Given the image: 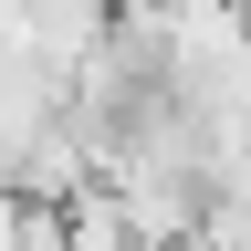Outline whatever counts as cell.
Listing matches in <instances>:
<instances>
[{"instance_id":"cell-2","label":"cell","mask_w":251,"mask_h":251,"mask_svg":"<svg viewBox=\"0 0 251 251\" xmlns=\"http://www.w3.org/2000/svg\"><path fill=\"white\" fill-rule=\"evenodd\" d=\"M42 115H52V74L31 52H0V168L42 136Z\"/></svg>"},{"instance_id":"cell-1","label":"cell","mask_w":251,"mask_h":251,"mask_svg":"<svg viewBox=\"0 0 251 251\" xmlns=\"http://www.w3.org/2000/svg\"><path fill=\"white\" fill-rule=\"evenodd\" d=\"M0 178H11V199H31V209H63V199H84V188H94V147H84L63 115H42V136H31V147H21Z\"/></svg>"}]
</instances>
